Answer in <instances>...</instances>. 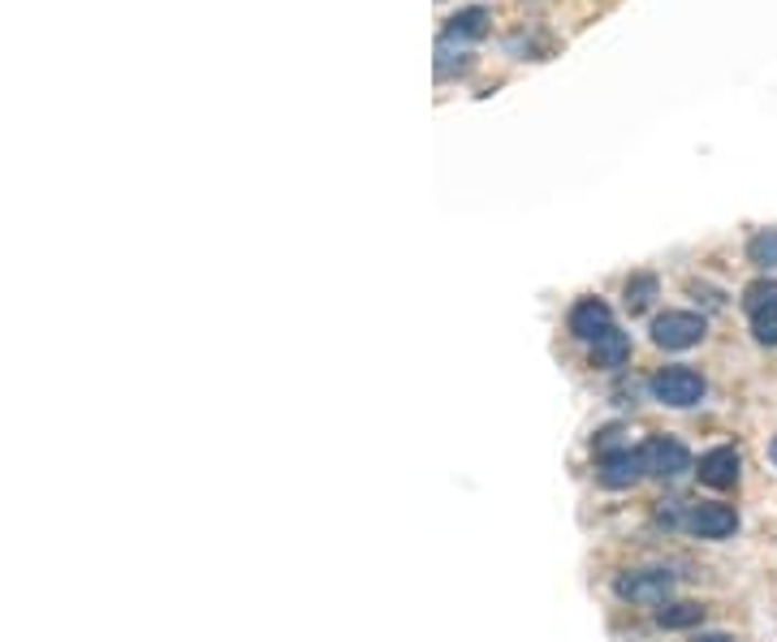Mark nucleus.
I'll list each match as a JSON object with an SVG mask.
<instances>
[{"label":"nucleus","mask_w":777,"mask_h":642,"mask_svg":"<svg viewBox=\"0 0 777 642\" xmlns=\"http://www.w3.org/2000/svg\"><path fill=\"white\" fill-rule=\"evenodd\" d=\"M648 393L657 396L661 405H670V410H691V405L704 401L709 384H704V376L691 371V367H661V371L648 380Z\"/></svg>","instance_id":"1"},{"label":"nucleus","mask_w":777,"mask_h":642,"mask_svg":"<svg viewBox=\"0 0 777 642\" xmlns=\"http://www.w3.org/2000/svg\"><path fill=\"white\" fill-rule=\"evenodd\" d=\"M709 324L704 315H691V311H666L652 319V341L661 349H691L704 341Z\"/></svg>","instance_id":"2"},{"label":"nucleus","mask_w":777,"mask_h":642,"mask_svg":"<svg viewBox=\"0 0 777 642\" xmlns=\"http://www.w3.org/2000/svg\"><path fill=\"white\" fill-rule=\"evenodd\" d=\"M639 453H644V470L652 479H661V483H673V479H682L691 470V453L678 445L673 436H652Z\"/></svg>","instance_id":"3"},{"label":"nucleus","mask_w":777,"mask_h":642,"mask_svg":"<svg viewBox=\"0 0 777 642\" xmlns=\"http://www.w3.org/2000/svg\"><path fill=\"white\" fill-rule=\"evenodd\" d=\"M614 591L630 603H666L673 591V578L666 569H639V574H622Z\"/></svg>","instance_id":"4"},{"label":"nucleus","mask_w":777,"mask_h":642,"mask_svg":"<svg viewBox=\"0 0 777 642\" xmlns=\"http://www.w3.org/2000/svg\"><path fill=\"white\" fill-rule=\"evenodd\" d=\"M648 470H644V453H635V448H614V453H605L601 457V470H596V479L605 483V488H635L639 479H644Z\"/></svg>","instance_id":"5"},{"label":"nucleus","mask_w":777,"mask_h":642,"mask_svg":"<svg viewBox=\"0 0 777 642\" xmlns=\"http://www.w3.org/2000/svg\"><path fill=\"white\" fill-rule=\"evenodd\" d=\"M570 333L579 337V341H601L609 328H614V311L601 302V297H583V302H574L570 306Z\"/></svg>","instance_id":"6"},{"label":"nucleus","mask_w":777,"mask_h":642,"mask_svg":"<svg viewBox=\"0 0 777 642\" xmlns=\"http://www.w3.org/2000/svg\"><path fill=\"white\" fill-rule=\"evenodd\" d=\"M687 526L700 535V540H730L734 531H738V513L730 509V504H695L691 513H687Z\"/></svg>","instance_id":"7"},{"label":"nucleus","mask_w":777,"mask_h":642,"mask_svg":"<svg viewBox=\"0 0 777 642\" xmlns=\"http://www.w3.org/2000/svg\"><path fill=\"white\" fill-rule=\"evenodd\" d=\"M738 448H709L704 457H700V466H695V475H700V483H709V488H717V492H725V488H734L738 483Z\"/></svg>","instance_id":"8"},{"label":"nucleus","mask_w":777,"mask_h":642,"mask_svg":"<svg viewBox=\"0 0 777 642\" xmlns=\"http://www.w3.org/2000/svg\"><path fill=\"white\" fill-rule=\"evenodd\" d=\"M488 22H493V13H488L484 4H466V9H458V13L445 22L441 44H475V40L488 35Z\"/></svg>","instance_id":"9"},{"label":"nucleus","mask_w":777,"mask_h":642,"mask_svg":"<svg viewBox=\"0 0 777 642\" xmlns=\"http://www.w3.org/2000/svg\"><path fill=\"white\" fill-rule=\"evenodd\" d=\"M626 358H630V337L618 328H609L601 341H592V367H601V371H618Z\"/></svg>","instance_id":"10"},{"label":"nucleus","mask_w":777,"mask_h":642,"mask_svg":"<svg viewBox=\"0 0 777 642\" xmlns=\"http://www.w3.org/2000/svg\"><path fill=\"white\" fill-rule=\"evenodd\" d=\"M657 276H648V272H639V276H630L626 281V311L630 315H644L648 306H652V297H657Z\"/></svg>","instance_id":"11"},{"label":"nucleus","mask_w":777,"mask_h":642,"mask_svg":"<svg viewBox=\"0 0 777 642\" xmlns=\"http://www.w3.org/2000/svg\"><path fill=\"white\" fill-rule=\"evenodd\" d=\"M695 621H704L700 603H666V608H657V625H666V630H687Z\"/></svg>","instance_id":"12"},{"label":"nucleus","mask_w":777,"mask_h":642,"mask_svg":"<svg viewBox=\"0 0 777 642\" xmlns=\"http://www.w3.org/2000/svg\"><path fill=\"white\" fill-rule=\"evenodd\" d=\"M747 259L765 272H777V229H760L752 242H747Z\"/></svg>","instance_id":"13"},{"label":"nucleus","mask_w":777,"mask_h":642,"mask_svg":"<svg viewBox=\"0 0 777 642\" xmlns=\"http://www.w3.org/2000/svg\"><path fill=\"white\" fill-rule=\"evenodd\" d=\"M765 306H777V281H769V276H760V281H752V285L743 290V311H747V315H756V311H765Z\"/></svg>","instance_id":"14"},{"label":"nucleus","mask_w":777,"mask_h":642,"mask_svg":"<svg viewBox=\"0 0 777 642\" xmlns=\"http://www.w3.org/2000/svg\"><path fill=\"white\" fill-rule=\"evenodd\" d=\"M752 333L760 346H777V306H765L752 315Z\"/></svg>","instance_id":"15"},{"label":"nucleus","mask_w":777,"mask_h":642,"mask_svg":"<svg viewBox=\"0 0 777 642\" xmlns=\"http://www.w3.org/2000/svg\"><path fill=\"white\" fill-rule=\"evenodd\" d=\"M466 69H471V56H463V52L454 56L445 44L436 48V74H441V78H454V74H466Z\"/></svg>","instance_id":"16"},{"label":"nucleus","mask_w":777,"mask_h":642,"mask_svg":"<svg viewBox=\"0 0 777 642\" xmlns=\"http://www.w3.org/2000/svg\"><path fill=\"white\" fill-rule=\"evenodd\" d=\"M695 642H734V639H725V634H700Z\"/></svg>","instance_id":"17"},{"label":"nucleus","mask_w":777,"mask_h":642,"mask_svg":"<svg viewBox=\"0 0 777 642\" xmlns=\"http://www.w3.org/2000/svg\"><path fill=\"white\" fill-rule=\"evenodd\" d=\"M769 457H774V461H777V440H774V448H769Z\"/></svg>","instance_id":"18"}]
</instances>
